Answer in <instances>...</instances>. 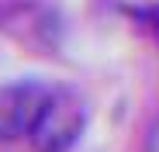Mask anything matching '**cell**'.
<instances>
[{"mask_svg":"<svg viewBox=\"0 0 159 152\" xmlns=\"http://www.w3.org/2000/svg\"><path fill=\"white\" fill-rule=\"evenodd\" d=\"M87 128V100L69 87H52L28 132L35 152H73Z\"/></svg>","mask_w":159,"mask_h":152,"instance_id":"obj_1","label":"cell"},{"mask_svg":"<svg viewBox=\"0 0 159 152\" xmlns=\"http://www.w3.org/2000/svg\"><path fill=\"white\" fill-rule=\"evenodd\" d=\"M52 87L38 83V80H11L0 83V145L28 138L31 124L45 104Z\"/></svg>","mask_w":159,"mask_h":152,"instance_id":"obj_2","label":"cell"},{"mask_svg":"<svg viewBox=\"0 0 159 152\" xmlns=\"http://www.w3.org/2000/svg\"><path fill=\"white\" fill-rule=\"evenodd\" d=\"M156 24H159V11H156Z\"/></svg>","mask_w":159,"mask_h":152,"instance_id":"obj_4","label":"cell"},{"mask_svg":"<svg viewBox=\"0 0 159 152\" xmlns=\"http://www.w3.org/2000/svg\"><path fill=\"white\" fill-rule=\"evenodd\" d=\"M145 152H159V118L152 121V128H149V138H145Z\"/></svg>","mask_w":159,"mask_h":152,"instance_id":"obj_3","label":"cell"}]
</instances>
